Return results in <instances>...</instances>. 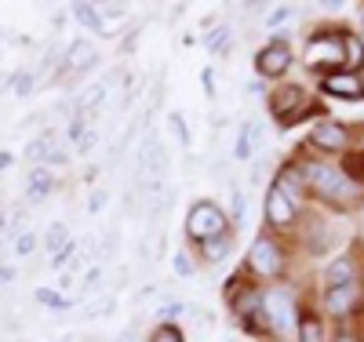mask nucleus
Segmentation results:
<instances>
[{
	"mask_svg": "<svg viewBox=\"0 0 364 342\" xmlns=\"http://www.w3.org/2000/svg\"><path fill=\"white\" fill-rule=\"evenodd\" d=\"M299 171H302V178H306V190H310L314 197H321L324 204L339 208V211L357 208V204L364 201L360 182H350V178L343 175V168H331L328 161H302Z\"/></svg>",
	"mask_w": 364,
	"mask_h": 342,
	"instance_id": "f257e3e1",
	"label": "nucleus"
},
{
	"mask_svg": "<svg viewBox=\"0 0 364 342\" xmlns=\"http://www.w3.org/2000/svg\"><path fill=\"white\" fill-rule=\"evenodd\" d=\"M262 317L269 324V335L277 342H295L299 335V306L288 288H262Z\"/></svg>",
	"mask_w": 364,
	"mask_h": 342,
	"instance_id": "f03ea898",
	"label": "nucleus"
},
{
	"mask_svg": "<svg viewBox=\"0 0 364 342\" xmlns=\"http://www.w3.org/2000/svg\"><path fill=\"white\" fill-rule=\"evenodd\" d=\"M288 269V255H284V247L273 240L269 233H259L248 247V255H245V273L259 277V281H281Z\"/></svg>",
	"mask_w": 364,
	"mask_h": 342,
	"instance_id": "7ed1b4c3",
	"label": "nucleus"
},
{
	"mask_svg": "<svg viewBox=\"0 0 364 342\" xmlns=\"http://www.w3.org/2000/svg\"><path fill=\"white\" fill-rule=\"evenodd\" d=\"M230 230H233L230 226V215L215 201H193L190 204V211H186V240L193 247L204 244V240H211V237H223Z\"/></svg>",
	"mask_w": 364,
	"mask_h": 342,
	"instance_id": "20e7f679",
	"label": "nucleus"
},
{
	"mask_svg": "<svg viewBox=\"0 0 364 342\" xmlns=\"http://www.w3.org/2000/svg\"><path fill=\"white\" fill-rule=\"evenodd\" d=\"M269 113H273V120H277L281 128H291V124L317 113V106L306 99V91H302L299 84H284V87H277L269 95Z\"/></svg>",
	"mask_w": 364,
	"mask_h": 342,
	"instance_id": "39448f33",
	"label": "nucleus"
},
{
	"mask_svg": "<svg viewBox=\"0 0 364 342\" xmlns=\"http://www.w3.org/2000/svg\"><path fill=\"white\" fill-rule=\"evenodd\" d=\"M306 66L317 77L346 70V33H321V37H314L310 48H306Z\"/></svg>",
	"mask_w": 364,
	"mask_h": 342,
	"instance_id": "423d86ee",
	"label": "nucleus"
},
{
	"mask_svg": "<svg viewBox=\"0 0 364 342\" xmlns=\"http://www.w3.org/2000/svg\"><path fill=\"white\" fill-rule=\"evenodd\" d=\"M291 62H295V51L284 37H273L269 44H262L255 51V73L266 77V80H281L288 70H291Z\"/></svg>",
	"mask_w": 364,
	"mask_h": 342,
	"instance_id": "0eeeda50",
	"label": "nucleus"
},
{
	"mask_svg": "<svg viewBox=\"0 0 364 342\" xmlns=\"http://www.w3.org/2000/svg\"><path fill=\"white\" fill-rule=\"evenodd\" d=\"M262 215H266V226H269V230H288V226L299 219V208L277 190V186H269V190H266V204H262Z\"/></svg>",
	"mask_w": 364,
	"mask_h": 342,
	"instance_id": "6e6552de",
	"label": "nucleus"
},
{
	"mask_svg": "<svg viewBox=\"0 0 364 342\" xmlns=\"http://www.w3.org/2000/svg\"><path fill=\"white\" fill-rule=\"evenodd\" d=\"M99 66V48L91 44L87 37H77L66 44V55H63V73H87Z\"/></svg>",
	"mask_w": 364,
	"mask_h": 342,
	"instance_id": "1a4fd4ad",
	"label": "nucleus"
},
{
	"mask_svg": "<svg viewBox=\"0 0 364 342\" xmlns=\"http://www.w3.org/2000/svg\"><path fill=\"white\" fill-rule=\"evenodd\" d=\"M55 190H58V178H55L51 168L41 164V168H29V171H26V208L44 204Z\"/></svg>",
	"mask_w": 364,
	"mask_h": 342,
	"instance_id": "9d476101",
	"label": "nucleus"
},
{
	"mask_svg": "<svg viewBox=\"0 0 364 342\" xmlns=\"http://www.w3.org/2000/svg\"><path fill=\"white\" fill-rule=\"evenodd\" d=\"M310 142L324 153H343L346 146H350V132L343 128V124H336V120H321V124H314V132H310Z\"/></svg>",
	"mask_w": 364,
	"mask_h": 342,
	"instance_id": "9b49d317",
	"label": "nucleus"
},
{
	"mask_svg": "<svg viewBox=\"0 0 364 342\" xmlns=\"http://www.w3.org/2000/svg\"><path fill=\"white\" fill-rule=\"evenodd\" d=\"M321 91H324V95H339V99H360L364 95V84H360L357 73L336 70V73H324L321 77Z\"/></svg>",
	"mask_w": 364,
	"mask_h": 342,
	"instance_id": "f8f14e48",
	"label": "nucleus"
},
{
	"mask_svg": "<svg viewBox=\"0 0 364 342\" xmlns=\"http://www.w3.org/2000/svg\"><path fill=\"white\" fill-rule=\"evenodd\" d=\"M357 306H360V284H357V281L324 292V309H328L331 317H346V314H353Z\"/></svg>",
	"mask_w": 364,
	"mask_h": 342,
	"instance_id": "ddd939ff",
	"label": "nucleus"
},
{
	"mask_svg": "<svg viewBox=\"0 0 364 342\" xmlns=\"http://www.w3.org/2000/svg\"><path fill=\"white\" fill-rule=\"evenodd\" d=\"M233 237H237V230H230V233H223V237H211V240L197 244V266H219V262H226L230 252H233Z\"/></svg>",
	"mask_w": 364,
	"mask_h": 342,
	"instance_id": "4468645a",
	"label": "nucleus"
},
{
	"mask_svg": "<svg viewBox=\"0 0 364 342\" xmlns=\"http://www.w3.org/2000/svg\"><path fill=\"white\" fill-rule=\"evenodd\" d=\"M306 247L314 255H328L331 247H339V237L324 219H306Z\"/></svg>",
	"mask_w": 364,
	"mask_h": 342,
	"instance_id": "2eb2a0df",
	"label": "nucleus"
},
{
	"mask_svg": "<svg viewBox=\"0 0 364 342\" xmlns=\"http://www.w3.org/2000/svg\"><path fill=\"white\" fill-rule=\"evenodd\" d=\"M55 146H58V135H55V128H44L41 135L26 139L22 157L29 161V168H41V164H48V157H51V149H55Z\"/></svg>",
	"mask_w": 364,
	"mask_h": 342,
	"instance_id": "dca6fc26",
	"label": "nucleus"
},
{
	"mask_svg": "<svg viewBox=\"0 0 364 342\" xmlns=\"http://www.w3.org/2000/svg\"><path fill=\"white\" fill-rule=\"evenodd\" d=\"M357 281V262L350 255H339L336 262H331L324 269V292L328 288H343V284H353Z\"/></svg>",
	"mask_w": 364,
	"mask_h": 342,
	"instance_id": "f3484780",
	"label": "nucleus"
},
{
	"mask_svg": "<svg viewBox=\"0 0 364 342\" xmlns=\"http://www.w3.org/2000/svg\"><path fill=\"white\" fill-rule=\"evenodd\" d=\"M204 51L215 55V58H230L233 55V29L226 22H219L215 29H208L204 33Z\"/></svg>",
	"mask_w": 364,
	"mask_h": 342,
	"instance_id": "a211bd4d",
	"label": "nucleus"
},
{
	"mask_svg": "<svg viewBox=\"0 0 364 342\" xmlns=\"http://www.w3.org/2000/svg\"><path fill=\"white\" fill-rule=\"evenodd\" d=\"M106 99H109V87H106L102 80H91V84H84V91L77 95V113H80V117L95 113Z\"/></svg>",
	"mask_w": 364,
	"mask_h": 342,
	"instance_id": "6ab92c4d",
	"label": "nucleus"
},
{
	"mask_svg": "<svg viewBox=\"0 0 364 342\" xmlns=\"http://www.w3.org/2000/svg\"><path fill=\"white\" fill-rule=\"evenodd\" d=\"M70 240H73V237H70V223H66V219H55V223L44 230V237H41V252L51 259L58 247H66Z\"/></svg>",
	"mask_w": 364,
	"mask_h": 342,
	"instance_id": "aec40b11",
	"label": "nucleus"
},
{
	"mask_svg": "<svg viewBox=\"0 0 364 342\" xmlns=\"http://www.w3.org/2000/svg\"><path fill=\"white\" fill-rule=\"evenodd\" d=\"M73 11V18L84 26V29H91V33H106V22H102V11H99V4H84V0H77V4L70 8Z\"/></svg>",
	"mask_w": 364,
	"mask_h": 342,
	"instance_id": "412c9836",
	"label": "nucleus"
},
{
	"mask_svg": "<svg viewBox=\"0 0 364 342\" xmlns=\"http://www.w3.org/2000/svg\"><path fill=\"white\" fill-rule=\"evenodd\" d=\"M33 299H37L41 306H48L51 314H70V309H73L70 295H63V292H55V288H37V292H33Z\"/></svg>",
	"mask_w": 364,
	"mask_h": 342,
	"instance_id": "4be33fe9",
	"label": "nucleus"
},
{
	"mask_svg": "<svg viewBox=\"0 0 364 342\" xmlns=\"http://www.w3.org/2000/svg\"><path fill=\"white\" fill-rule=\"evenodd\" d=\"M154 317H157V324H178L182 317H186V302L164 299L161 306H154Z\"/></svg>",
	"mask_w": 364,
	"mask_h": 342,
	"instance_id": "5701e85b",
	"label": "nucleus"
},
{
	"mask_svg": "<svg viewBox=\"0 0 364 342\" xmlns=\"http://www.w3.org/2000/svg\"><path fill=\"white\" fill-rule=\"evenodd\" d=\"M171 269H175V277H182V281H193V277H197V259L190 255V247H175Z\"/></svg>",
	"mask_w": 364,
	"mask_h": 342,
	"instance_id": "b1692460",
	"label": "nucleus"
},
{
	"mask_svg": "<svg viewBox=\"0 0 364 342\" xmlns=\"http://www.w3.org/2000/svg\"><path fill=\"white\" fill-rule=\"evenodd\" d=\"M117 314V295H99L84 306V317L87 321H102V317H113Z\"/></svg>",
	"mask_w": 364,
	"mask_h": 342,
	"instance_id": "393cba45",
	"label": "nucleus"
},
{
	"mask_svg": "<svg viewBox=\"0 0 364 342\" xmlns=\"http://www.w3.org/2000/svg\"><path fill=\"white\" fill-rule=\"evenodd\" d=\"M37 252H41V233L26 230V233L15 237V247H11V255H15V259H33Z\"/></svg>",
	"mask_w": 364,
	"mask_h": 342,
	"instance_id": "a878e982",
	"label": "nucleus"
},
{
	"mask_svg": "<svg viewBox=\"0 0 364 342\" xmlns=\"http://www.w3.org/2000/svg\"><path fill=\"white\" fill-rule=\"evenodd\" d=\"M245 211H248V201H245V190L240 186L230 182V226L240 230V223H245Z\"/></svg>",
	"mask_w": 364,
	"mask_h": 342,
	"instance_id": "bb28decb",
	"label": "nucleus"
},
{
	"mask_svg": "<svg viewBox=\"0 0 364 342\" xmlns=\"http://www.w3.org/2000/svg\"><path fill=\"white\" fill-rule=\"evenodd\" d=\"M252 157H255V146H252V120H248L233 139V161H252Z\"/></svg>",
	"mask_w": 364,
	"mask_h": 342,
	"instance_id": "cd10ccee",
	"label": "nucleus"
},
{
	"mask_svg": "<svg viewBox=\"0 0 364 342\" xmlns=\"http://www.w3.org/2000/svg\"><path fill=\"white\" fill-rule=\"evenodd\" d=\"M164 124H168V132L175 135V142H178L182 149H190V146H193L190 128H186V117H182V113H168V117H164Z\"/></svg>",
	"mask_w": 364,
	"mask_h": 342,
	"instance_id": "c85d7f7f",
	"label": "nucleus"
},
{
	"mask_svg": "<svg viewBox=\"0 0 364 342\" xmlns=\"http://www.w3.org/2000/svg\"><path fill=\"white\" fill-rule=\"evenodd\" d=\"M295 342H324V324H321L317 317H302Z\"/></svg>",
	"mask_w": 364,
	"mask_h": 342,
	"instance_id": "c756f323",
	"label": "nucleus"
},
{
	"mask_svg": "<svg viewBox=\"0 0 364 342\" xmlns=\"http://www.w3.org/2000/svg\"><path fill=\"white\" fill-rule=\"evenodd\" d=\"M146 342H186V331H182V324H157L146 335Z\"/></svg>",
	"mask_w": 364,
	"mask_h": 342,
	"instance_id": "7c9ffc66",
	"label": "nucleus"
},
{
	"mask_svg": "<svg viewBox=\"0 0 364 342\" xmlns=\"http://www.w3.org/2000/svg\"><path fill=\"white\" fill-rule=\"evenodd\" d=\"M11 84H15V95L18 99H29L37 91V77L29 73V70H18V73H11Z\"/></svg>",
	"mask_w": 364,
	"mask_h": 342,
	"instance_id": "2f4dec72",
	"label": "nucleus"
},
{
	"mask_svg": "<svg viewBox=\"0 0 364 342\" xmlns=\"http://www.w3.org/2000/svg\"><path fill=\"white\" fill-rule=\"evenodd\" d=\"M360 66H364V44H360L357 37H350V33H346V70H350V73H357Z\"/></svg>",
	"mask_w": 364,
	"mask_h": 342,
	"instance_id": "473e14b6",
	"label": "nucleus"
},
{
	"mask_svg": "<svg viewBox=\"0 0 364 342\" xmlns=\"http://www.w3.org/2000/svg\"><path fill=\"white\" fill-rule=\"evenodd\" d=\"M102 288V262H95L87 273H80V292L84 295H95Z\"/></svg>",
	"mask_w": 364,
	"mask_h": 342,
	"instance_id": "72a5a7b5",
	"label": "nucleus"
},
{
	"mask_svg": "<svg viewBox=\"0 0 364 342\" xmlns=\"http://www.w3.org/2000/svg\"><path fill=\"white\" fill-rule=\"evenodd\" d=\"M291 15H295V8L281 4V8H273V15H266V18H262V26H266V29H277V26L291 22Z\"/></svg>",
	"mask_w": 364,
	"mask_h": 342,
	"instance_id": "f704fd0d",
	"label": "nucleus"
},
{
	"mask_svg": "<svg viewBox=\"0 0 364 342\" xmlns=\"http://www.w3.org/2000/svg\"><path fill=\"white\" fill-rule=\"evenodd\" d=\"M343 175H346L350 182H360V178H364V153H353V157H346Z\"/></svg>",
	"mask_w": 364,
	"mask_h": 342,
	"instance_id": "c9c22d12",
	"label": "nucleus"
},
{
	"mask_svg": "<svg viewBox=\"0 0 364 342\" xmlns=\"http://www.w3.org/2000/svg\"><path fill=\"white\" fill-rule=\"evenodd\" d=\"M99 11H102V22H106V26L128 18V4H99Z\"/></svg>",
	"mask_w": 364,
	"mask_h": 342,
	"instance_id": "e433bc0d",
	"label": "nucleus"
},
{
	"mask_svg": "<svg viewBox=\"0 0 364 342\" xmlns=\"http://www.w3.org/2000/svg\"><path fill=\"white\" fill-rule=\"evenodd\" d=\"M70 157H73V149H70V146H55L44 168H51V171H55V168H66V164H70Z\"/></svg>",
	"mask_w": 364,
	"mask_h": 342,
	"instance_id": "4c0bfd02",
	"label": "nucleus"
},
{
	"mask_svg": "<svg viewBox=\"0 0 364 342\" xmlns=\"http://www.w3.org/2000/svg\"><path fill=\"white\" fill-rule=\"evenodd\" d=\"M106 204H109V193H106V190H91V197H87V211H91V215H99Z\"/></svg>",
	"mask_w": 364,
	"mask_h": 342,
	"instance_id": "58836bf2",
	"label": "nucleus"
},
{
	"mask_svg": "<svg viewBox=\"0 0 364 342\" xmlns=\"http://www.w3.org/2000/svg\"><path fill=\"white\" fill-rule=\"evenodd\" d=\"M77 277H80V273L63 269V273H58V288H55V292H63V295H66V292H73V288H77Z\"/></svg>",
	"mask_w": 364,
	"mask_h": 342,
	"instance_id": "ea45409f",
	"label": "nucleus"
},
{
	"mask_svg": "<svg viewBox=\"0 0 364 342\" xmlns=\"http://www.w3.org/2000/svg\"><path fill=\"white\" fill-rule=\"evenodd\" d=\"M15 277H18V269H15L11 262H0V288H11Z\"/></svg>",
	"mask_w": 364,
	"mask_h": 342,
	"instance_id": "a19ab883",
	"label": "nucleus"
},
{
	"mask_svg": "<svg viewBox=\"0 0 364 342\" xmlns=\"http://www.w3.org/2000/svg\"><path fill=\"white\" fill-rule=\"evenodd\" d=\"M200 84L208 91V99H215V70H200Z\"/></svg>",
	"mask_w": 364,
	"mask_h": 342,
	"instance_id": "79ce46f5",
	"label": "nucleus"
},
{
	"mask_svg": "<svg viewBox=\"0 0 364 342\" xmlns=\"http://www.w3.org/2000/svg\"><path fill=\"white\" fill-rule=\"evenodd\" d=\"M11 233V211L8 208H0V240H4Z\"/></svg>",
	"mask_w": 364,
	"mask_h": 342,
	"instance_id": "37998d69",
	"label": "nucleus"
},
{
	"mask_svg": "<svg viewBox=\"0 0 364 342\" xmlns=\"http://www.w3.org/2000/svg\"><path fill=\"white\" fill-rule=\"evenodd\" d=\"M95 142H99V132L91 128V132H87V135L80 139V146H77V149H80V153H87V149H95Z\"/></svg>",
	"mask_w": 364,
	"mask_h": 342,
	"instance_id": "c03bdc74",
	"label": "nucleus"
},
{
	"mask_svg": "<svg viewBox=\"0 0 364 342\" xmlns=\"http://www.w3.org/2000/svg\"><path fill=\"white\" fill-rule=\"evenodd\" d=\"M117 342H139V331H135V324L120 331V335H117Z\"/></svg>",
	"mask_w": 364,
	"mask_h": 342,
	"instance_id": "a18cd8bd",
	"label": "nucleus"
},
{
	"mask_svg": "<svg viewBox=\"0 0 364 342\" xmlns=\"http://www.w3.org/2000/svg\"><path fill=\"white\" fill-rule=\"evenodd\" d=\"M11 164H15V157H11V153H8V149H0V171H8Z\"/></svg>",
	"mask_w": 364,
	"mask_h": 342,
	"instance_id": "49530a36",
	"label": "nucleus"
},
{
	"mask_svg": "<svg viewBox=\"0 0 364 342\" xmlns=\"http://www.w3.org/2000/svg\"><path fill=\"white\" fill-rule=\"evenodd\" d=\"M336 342H360V338H353V335H339Z\"/></svg>",
	"mask_w": 364,
	"mask_h": 342,
	"instance_id": "de8ad7c7",
	"label": "nucleus"
},
{
	"mask_svg": "<svg viewBox=\"0 0 364 342\" xmlns=\"http://www.w3.org/2000/svg\"><path fill=\"white\" fill-rule=\"evenodd\" d=\"M63 342H70V338H63Z\"/></svg>",
	"mask_w": 364,
	"mask_h": 342,
	"instance_id": "09e8293b",
	"label": "nucleus"
}]
</instances>
